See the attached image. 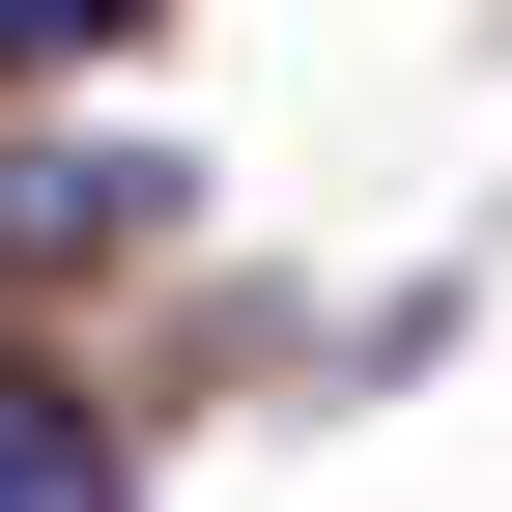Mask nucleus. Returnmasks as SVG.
Instances as JSON below:
<instances>
[{
    "label": "nucleus",
    "mask_w": 512,
    "mask_h": 512,
    "mask_svg": "<svg viewBox=\"0 0 512 512\" xmlns=\"http://www.w3.org/2000/svg\"><path fill=\"white\" fill-rule=\"evenodd\" d=\"M86 484H114V399H57V370L0 342V512H86Z\"/></svg>",
    "instance_id": "1"
},
{
    "label": "nucleus",
    "mask_w": 512,
    "mask_h": 512,
    "mask_svg": "<svg viewBox=\"0 0 512 512\" xmlns=\"http://www.w3.org/2000/svg\"><path fill=\"white\" fill-rule=\"evenodd\" d=\"M143 0H0V86H57V57H114Z\"/></svg>",
    "instance_id": "2"
}]
</instances>
